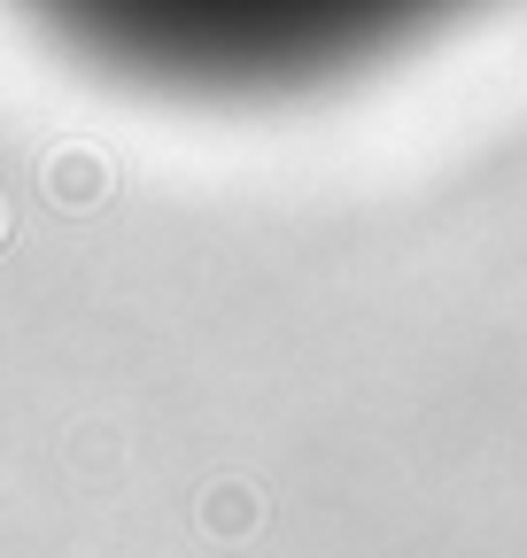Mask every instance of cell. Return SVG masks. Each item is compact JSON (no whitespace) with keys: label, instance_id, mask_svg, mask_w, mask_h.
<instances>
[{"label":"cell","instance_id":"obj_1","mask_svg":"<svg viewBox=\"0 0 527 558\" xmlns=\"http://www.w3.org/2000/svg\"><path fill=\"white\" fill-rule=\"evenodd\" d=\"M86 70L163 101H295L427 47L489 0H16Z\"/></svg>","mask_w":527,"mask_h":558}]
</instances>
